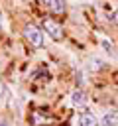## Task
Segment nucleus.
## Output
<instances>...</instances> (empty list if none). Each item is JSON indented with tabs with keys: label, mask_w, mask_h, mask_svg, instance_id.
<instances>
[{
	"label": "nucleus",
	"mask_w": 118,
	"mask_h": 126,
	"mask_svg": "<svg viewBox=\"0 0 118 126\" xmlns=\"http://www.w3.org/2000/svg\"><path fill=\"white\" fill-rule=\"evenodd\" d=\"M24 35H26V39H28L33 47H41V45H43V33H41V30H39L37 26L28 24V26L24 28Z\"/></svg>",
	"instance_id": "f257e3e1"
},
{
	"label": "nucleus",
	"mask_w": 118,
	"mask_h": 126,
	"mask_svg": "<svg viewBox=\"0 0 118 126\" xmlns=\"http://www.w3.org/2000/svg\"><path fill=\"white\" fill-rule=\"evenodd\" d=\"M43 30L49 33V37L51 39H55V41H59L61 37H63V32H61V26L57 24V22H53V20H43Z\"/></svg>",
	"instance_id": "f03ea898"
},
{
	"label": "nucleus",
	"mask_w": 118,
	"mask_h": 126,
	"mask_svg": "<svg viewBox=\"0 0 118 126\" xmlns=\"http://www.w3.org/2000/svg\"><path fill=\"white\" fill-rule=\"evenodd\" d=\"M43 6L47 10H51L53 14H63L65 12V2L63 0H41Z\"/></svg>",
	"instance_id": "7ed1b4c3"
},
{
	"label": "nucleus",
	"mask_w": 118,
	"mask_h": 126,
	"mask_svg": "<svg viewBox=\"0 0 118 126\" xmlns=\"http://www.w3.org/2000/svg\"><path fill=\"white\" fill-rule=\"evenodd\" d=\"M71 100H73L75 106H85V104H87V94H85V91H83V89H75V91L71 93Z\"/></svg>",
	"instance_id": "20e7f679"
},
{
	"label": "nucleus",
	"mask_w": 118,
	"mask_h": 126,
	"mask_svg": "<svg viewBox=\"0 0 118 126\" xmlns=\"http://www.w3.org/2000/svg\"><path fill=\"white\" fill-rule=\"evenodd\" d=\"M79 124H81V126H98V120H96V116L90 114V112H81Z\"/></svg>",
	"instance_id": "39448f33"
},
{
	"label": "nucleus",
	"mask_w": 118,
	"mask_h": 126,
	"mask_svg": "<svg viewBox=\"0 0 118 126\" xmlns=\"http://www.w3.org/2000/svg\"><path fill=\"white\" fill-rule=\"evenodd\" d=\"M102 126H118V114L116 112H106L102 116Z\"/></svg>",
	"instance_id": "423d86ee"
},
{
	"label": "nucleus",
	"mask_w": 118,
	"mask_h": 126,
	"mask_svg": "<svg viewBox=\"0 0 118 126\" xmlns=\"http://www.w3.org/2000/svg\"><path fill=\"white\" fill-rule=\"evenodd\" d=\"M102 45L106 47V51H110V53H116V51H114V47H112V43H108L106 39H102Z\"/></svg>",
	"instance_id": "0eeeda50"
},
{
	"label": "nucleus",
	"mask_w": 118,
	"mask_h": 126,
	"mask_svg": "<svg viewBox=\"0 0 118 126\" xmlns=\"http://www.w3.org/2000/svg\"><path fill=\"white\" fill-rule=\"evenodd\" d=\"M2 98H4V85H2V81H0V102H2Z\"/></svg>",
	"instance_id": "6e6552de"
},
{
	"label": "nucleus",
	"mask_w": 118,
	"mask_h": 126,
	"mask_svg": "<svg viewBox=\"0 0 118 126\" xmlns=\"http://www.w3.org/2000/svg\"><path fill=\"white\" fill-rule=\"evenodd\" d=\"M0 126H10V122H8V120H4V118H0Z\"/></svg>",
	"instance_id": "1a4fd4ad"
},
{
	"label": "nucleus",
	"mask_w": 118,
	"mask_h": 126,
	"mask_svg": "<svg viewBox=\"0 0 118 126\" xmlns=\"http://www.w3.org/2000/svg\"><path fill=\"white\" fill-rule=\"evenodd\" d=\"M114 24L118 26V12H114Z\"/></svg>",
	"instance_id": "9d476101"
}]
</instances>
